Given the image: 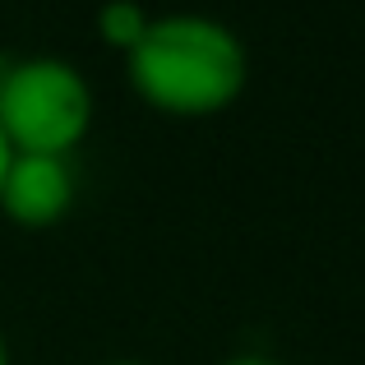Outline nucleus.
Returning <instances> with one entry per match:
<instances>
[{
    "label": "nucleus",
    "instance_id": "obj_8",
    "mask_svg": "<svg viewBox=\"0 0 365 365\" xmlns=\"http://www.w3.org/2000/svg\"><path fill=\"white\" fill-rule=\"evenodd\" d=\"M102 365H148V361H102Z\"/></svg>",
    "mask_w": 365,
    "mask_h": 365
},
{
    "label": "nucleus",
    "instance_id": "obj_7",
    "mask_svg": "<svg viewBox=\"0 0 365 365\" xmlns=\"http://www.w3.org/2000/svg\"><path fill=\"white\" fill-rule=\"evenodd\" d=\"M0 365H9V342H5V333H0Z\"/></svg>",
    "mask_w": 365,
    "mask_h": 365
},
{
    "label": "nucleus",
    "instance_id": "obj_2",
    "mask_svg": "<svg viewBox=\"0 0 365 365\" xmlns=\"http://www.w3.org/2000/svg\"><path fill=\"white\" fill-rule=\"evenodd\" d=\"M93 125V88L61 56L0 65V134L14 153L70 158Z\"/></svg>",
    "mask_w": 365,
    "mask_h": 365
},
{
    "label": "nucleus",
    "instance_id": "obj_1",
    "mask_svg": "<svg viewBox=\"0 0 365 365\" xmlns=\"http://www.w3.org/2000/svg\"><path fill=\"white\" fill-rule=\"evenodd\" d=\"M130 88L153 111L204 120L227 111L250 83L245 42L208 14H158L148 33L125 51Z\"/></svg>",
    "mask_w": 365,
    "mask_h": 365
},
{
    "label": "nucleus",
    "instance_id": "obj_3",
    "mask_svg": "<svg viewBox=\"0 0 365 365\" xmlns=\"http://www.w3.org/2000/svg\"><path fill=\"white\" fill-rule=\"evenodd\" d=\"M74 208V167L70 158H42V153H14L0 180V213L14 227L42 232L56 227Z\"/></svg>",
    "mask_w": 365,
    "mask_h": 365
},
{
    "label": "nucleus",
    "instance_id": "obj_6",
    "mask_svg": "<svg viewBox=\"0 0 365 365\" xmlns=\"http://www.w3.org/2000/svg\"><path fill=\"white\" fill-rule=\"evenodd\" d=\"M9 158H14V148H9V139L0 134V180H5V167H9Z\"/></svg>",
    "mask_w": 365,
    "mask_h": 365
},
{
    "label": "nucleus",
    "instance_id": "obj_4",
    "mask_svg": "<svg viewBox=\"0 0 365 365\" xmlns=\"http://www.w3.org/2000/svg\"><path fill=\"white\" fill-rule=\"evenodd\" d=\"M148 24H153V14H143L139 0H107V5L98 9V37L107 46H116L120 56L148 33Z\"/></svg>",
    "mask_w": 365,
    "mask_h": 365
},
{
    "label": "nucleus",
    "instance_id": "obj_5",
    "mask_svg": "<svg viewBox=\"0 0 365 365\" xmlns=\"http://www.w3.org/2000/svg\"><path fill=\"white\" fill-rule=\"evenodd\" d=\"M222 365H282V361H273V356H259V351H245V356H232V361H222Z\"/></svg>",
    "mask_w": 365,
    "mask_h": 365
}]
</instances>
